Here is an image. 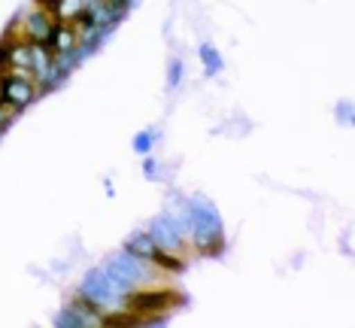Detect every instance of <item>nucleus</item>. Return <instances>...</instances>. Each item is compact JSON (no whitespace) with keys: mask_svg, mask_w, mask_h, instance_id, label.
I'll return each instance as SVG.
<instances>
[{"mask_svg":"<svg viewBox=\"0 0 355 328\" xmlns=\"http://www.w3.org/2000/svg\"><path fill=\"white\" fill-rule=\"evenodd\" d=\"M103 191H107V195L112 198V195H116V189H112V182L110 180H103Z\"/></svg>","mask_w":355,"mask_h":328,"instance_id":"nucleus-16","label":"nucleus"},{"mask_svg":"<svg viewBox=\"0 0 355 328\" xmlns=\"http://www.w3.org/2000/svg\"><path fill=\"white\" fill-rule=\"evenodd\" d=\"M55 325H58V328H88L92 322H88V319L79 313L76 307H70V304H67L64 310H58V316H55Z\"/></svg>","mask_w":355,"mask_h":328,"instance_id":"nucleus-10","label":"nucleus"},{"mask_svg":"<svg viewBox=\"0 0 355 328\" xmlns=\"http://www.w3.org/2000/svg\"><path fill=\"white\" fill-rule=\"evenodd\" d=\"M12 43H15L12 37H6L3 43H0V74H3V70H10V52H12Z\"/></svg>","mask_w":355,"mask_h":328,"instance_id":"nucleus-14","label":"nucleus"},{"mask_svg":"<svg viewBox=\"0 0 355 328\" xmlns=\"http://www.w3.org/2000/svg\"><path fill=\"white\" fill-rule=\"evenodd\" d=\"M122 250L125 252H131V255H140V259H146L152 261V255L158 252V246H155V240L149 237V231H131V234L125 237V243H122Z\"/></svg>","mask_w":355,"mask_h":328,"instance_id":"nucleus-6","label":"nucleus"},{"mask_svg":"<svg viewBox=\"0 0 355 328\" xmlns=\"http://www.w3.org/2000/svg\"><path fill=\"white\" fill-rule=\"evenodd\" d=\"M83 10H85V0H55L52 19L55 21H73L83 15Z\"/></svg>","mask_w":355,"mask_h":328,"instance_id":"nucleus-9","label":"nucleus"},{"mask_svg":"<svg viewBox=\"0 0 355 328\" xmlns=\"http://www.w3.org/2000/svg\"><path fill=\"white\" fill-rule=\"evenodd\" d=\"M146 231H149V237L155 240L158 250H164V252H176V255H182L185 243H189V240L182 237V231L176 228L173 216L167 213V210L161 213V216H155V219H152V225H149Z\"/></svg>","mask_w":355,"mask_h":328,"instance_id":"nucleus-4","label":"nucleus"},{"mask_svg":"<svg viewBox=\"0 0 355 328\" xmlns=\"http://www.w3.org/2000/svg\"><path fill=\"white\" fill-rule=\"evenodd\" d=\"M185 298L176 292H161V289H152V286H146V289H134L128 292L125 298V307L134 310L137 316H149V313H171L173 307H182Z\"/></svg>","mask_w":355,"mask_h":328,"instance_id":"nucleus-3","label":"nucleus"},{"mask_svg":"<svg viewBox=\"0 0 355 328\" xmlns=\"http://www.w3.org/2000/svg\"><path fill=\"white\" fill-rule=\"evenodd\" d=\"M103 270H107L112 279L125 283L131 292L134 289H146V286H158L161 277H164L155 265H152V261L140 259V255H131L125 250H119L116 255H110L107 265H103Z\"/></svg>","mask_w":355,"mask_h":328,"instance_id":"nucleus-1","label":"nucleus"},{"mask_svg":"<svg viewBox=\"0 0 355 328\" xmlns=\"http://www.w3.org/2000/svg\"><path fill=\"white\" fill-rule=\"evenodd\" d=\"M337 116L343 119V125H352V103H349V101H343L340 107H337Z\"/></svg>","mask_w":355,"mask_h":328,"instance_id":"nucleus-15","label":"nucleus"},{"mask_svg":"<svg viewBox=\"0 0 355 328\" xmlns=\"http://www.w3.org/2000/svg\"><path fill=\"white\" fill-rule=\"evenodd\" d=\"M158 173H161V164H158V158L152 155V152H149V155H143V177L155 182V180H158Z\"/></svg>","mask_w":355,"mask_h":328,"instance_id":"nucleus-13","label":"nucleus"},{"mask_svg":"<svg viewBox=\"0 0 355 328\" xmlns=\"http://www.w3.org/2000/svg\"><path fill=\"white\" fill-rule=\"evenodd\" d=\"M198 58H200V64H204L207 79L219 76L222 70H225V61H222V55H219V49H216L213 43H200L198 46Z\"/></svg>","mask_w":355,"mask_h":328,"instance_id":"nucleus-8","label":"nucleus"},{"mask_svg":"<svg viewBox=\"0 0 355 328\" xmlns=\"http://www.w3.org/2000/svg\"><path fill=\"white\" fill-rule=\"evenodd\" d=\"M155 140H158L155 131H146V128H140V131H137L134 137H131V149L143 158V155H149V152L155 149Z\"/></svg>","mask_w":355,"mask_h":328,"instance_id":"nucleus-11","label":"nucleus"},{"mask_svg":"<svg viewBox=\"0 0 355 328\" xmlns=\"http://www.w3.org/2000/svg\"><path fill=\"white\" fill-rule=\"evenodd\" d=\"M37 98H40V89L31 74H19V70H3V74H0V103H3V107L21 113V110H28Z\"/></svg>","mask_w":355,"mask_h":328,"instance_id":"nucleus-2","label":"nucleus"},{"mask_svg":"<svg viewBox=\"0 0 355 328\" xmlns=\"http://www.w3.org/2000/svg\"><path fill=\"white\" fill-rule=\"evenodd\" d=\"M182 79H185V64H182V58H171V64H167V89L171 92H176L182 85Z\"/></svg>","mask_w":355,"mask_h":328,"instance_id":"nucleus-12","label":"nucleus"},{"mask_svg":"<svg viewBox=\"0 0 355 328\" xmlns=\"http://www.w3.org/2000/svg\"><path fill=\"white\" fill-rule=\"evenodd\" d=\"M49 46H52V52H70V49H76L79 40H76L73 25H70V21H58V25H55V31H52Z\"/></svg>","mask_w":355,"mask_h":328,"instance_id":"nucleus-7","label":"nucleus"},{"mask_svg":"<svg viewBox=\"0 0 355 328\" xmlns=\"http://www.w3.org/2000/svg\"><path fill=\"white\" fill-rule=\"evenodd\" d=\"M55 25H58V21H55L43 6H37V10H31L25 15V21H21V37H25V43H49Z\"/></svg>","mask_w":355,"mask_h":328,"instance_id":"nucleus-5","label":"nucleus"}]
</instances>
